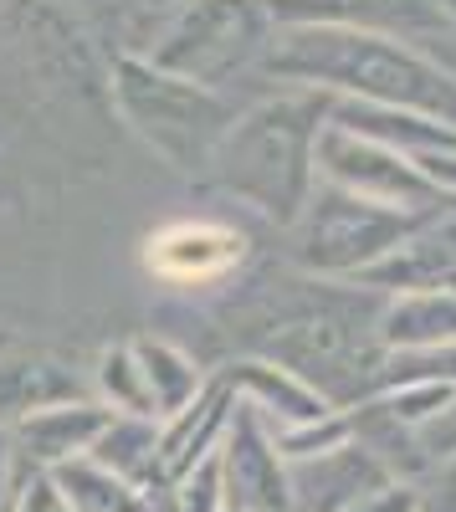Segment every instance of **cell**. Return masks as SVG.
<instances>
[{
  "label": "cell",
  "instance_id": "e0dca14e",
  "mask_svg": "<svg viewBox=\"0 0 456 512\" xmlns=\"http://www.w3.org/2000/svg\"><path fill=\"white\" fill-rule=\"evenodd\" d=\"M52 482L67 497L72 512H154L149 492H139L134 482H123L118 472H108V466L93 461V456L52 466Z\"/></svg>",
  "mask_w": 456,
  "mask_h": 512
},
{
  "label": "cell",
  "instance_id": "3957f363",
  "mask_svg": "<svg viewBox=\"0 0 456 512\" xmlns=\"http://www.w3.org/2000/svg\"><path fill=\"white\" fill-rule=\"evenodd\" d=\"M118 98H123V113L144 128L149 144L175 169H200L231 134L226 128L231 113L205 82L175 77L154 62L123 57L118 62Z\"/></svg>",
  "mask_w": 456,
  "mask_h": 512
},
{
  "label": "cell",
  "instance_id": "d6986e66",
  "mask_svg": "<svg viewBox=\"0 0 456 512\" xmlns=\"http://www.w3.org/2000/svg\"><path fill=\"white\" fill-rule=\"evenodd\" d=\"M62 400H77V379H67L57 364H0V425Z\"/></svg>",
  "mask_w": 456,
  "mask_h": 512
},
{
  "label": "cell",
  "instance_id": "277c9868",
  "mask_svg": "<svg viewBox=\"0 0 456 512\" xmlns=\"http://www.w3.org/2000/svg\"><path fill=\"white\" fill-rule=\"evenodd\" d=\"M441 210H395L380 200L349 195L339 185L313 190L298 231V262L313 272H364L405 236H416Z\"/></svg>",
  "mask_w": 456,
  "mask_h": 512
},
{
  "label": "cell",
  "instance_id": "ba28073f",
  "mask_svg": "<svg viewBox=\"0 0 456 512\" xmlns=\"http://www.w3.org/2000/svg\"><path fill=\"white\" fill-rule=\"evenodd\" d=\"M241 256H246V236L221 221H170L144 241V267L159 282H175V287L216 282Z\"/></svg>",
  "mask_w": 456,
  "mask_h": 512
},
{
  "label": "cell",
  "instance_id": "9a60e30c",
  "mask_svg": "<svg viewBox=\"0 0 456 512\" xmlns=\"http://www.w3.org/2000/svg\"><path fill=\"white\" fill-rule=\"evenodd\" d=\"M88 456L103 461L108 472H118L123 482H134L149 497L170 487V477H164V456H159V420H149V415H113Z\"/></svg>",
  "mask_w": 456,
  "mask_h": 512
},
{
  "label": "cell",
  "instance_id": "ffe728a7",
  "mask_svg": "<svg viewBox=\"0 0 456 512\" xmlns=\"http://www.w3.org/2000/svg\"><path fill=\"white\" fill-rule=\"evenodd\" d=\"M98 390H103V405L108 410H118V415H149L154 420V400H149V384H144V369H139L134 344L108 349L98 359Z\"/></svg>",
  "mask_w": 456,
  "mask_h": 512
},
{
  "label": "cell",
  "instance_id": "5bb4252c",
  "mask_svg": "<svg viewBox=\"0 0 456 512\" xmlns=\"http://www.w3.org/2000/svg\"><path fill=\"white\" fill-rule=\"evenodd\" d=\"M231 384L216 379L211 390H200L195 405H185L175 420H164L159 425V456H164V477L180 482L190 477L200 461H211L231 431Z\"/></svg>",
  "mask_w": 456,
  "mask_h": 512
},
{
  "label": "cell",
  "instance_id": "d4e9b609",
  "mask_svg": "<svg viewBox=\"0 0 456 512\" xmlns=\"http://www.w3.org/2000/svg\"><path fill=\"white\" fill-rule=\"evenodd\" d=\"M416 512H456V456L441 466L431 482L416 487Z\"/></svg>",
  "mask_w": 456,
  "mask_h": 512
},
{
  "label": "cell",
  "instance_id": "52a82bcc",
  "mask_svg": "<svg viewBox=\"0 0 456 512\" xmlns=\"http://www.w3.org/2000/svg\"><path fill=\"white\" fill-rule=\"evenodd\" d=\"M267 420L246 405L231 415L221 441V507L236 512H293V472L282 466Z\"/></svg>",
  "mask_w": 456,
  "mask_h": 512
},
{
  "label": "cell",
  "instance_id": "8fae6325",
  "mask_svg": "<svg viewBox=\"0 0 456 512\" xmlns=\"http://www.w3.org/2000/svg\"><path fill=\"white\" fill-rule=\"evenodd\" d=\"M113 415L118 410L93 405V400H62V405L21 415L11 425V436H16V451H21V461L31 466V472H52V466H62V461L88 456Z\"/></svg>",
  "mask_w": 456,
  "mask_h": 512
},
{
  "label": "cell",
  "instance_id": "4316f807",
  "mask_svg": "<svg viewBox=\"0 0 456 512\" xmlns=\"http://www.w3.org/2000/svg\"><path fill=\"white\" fill-rule=\"evenodd\" d=\"M221 512H236V507H221Z\"/></svg>",
  "mask_w": 456,
  "mask_h": 512
},
{
  "label": "cell",
  "instance_id": "cb8c5ba5",
  "mask_svg": "<svg viewBox=\"0 0 456 512\" xmlns=\"http://www.w3.org/2000/svg\"><path fill=\"white\" fill-rule=\"evenodd\" d=\"M16 461H21L16 436L0 425V512L16 507V492H21V482H26V472H31V466H16Z\"/></svg>",
  "mask_w": 456,
  "mask_h": 512
},
{
  "label": "cell",
  "instance_id": "2e32d148",
  "mask_svg": "<svg viewBox=\"0 0 456 512\" xmlns=\"http://www.w3.org/2000/svg\"><path fill=\"white\" fill-rule=\"evenodd\" d=\"M380 338L390 349H441V344H456V287L400 292V303L380 318Z\"/></svg>",
  "mask_w": 456,
  "mask_h": 512
},
{
  "label": "cell",
  "instance_id": "7c38bea8",
  "mask_svg": "<svg viewBox=\"0 0 456 512\" xmlns=\"http://www.w3.org/2000/svg\"><path fill=\"white\" fill-rule=\"evenodd\" d=\"M369 287L390 292H436L456 282V205L431 216L416 236H405L395 251H385L375 267L359 272Z\"/></svg>",
  "mask_w": 456,
  "mask_h": 512
},
{
  "label": "cell",
  "instance_id": "6da1fadb",
  "mask_svg": "<svg viewBox=\"0 0 456 512\" xmlns=\"http://www.w3.org/2000/svg\"><path fill=\"white\" fill-rule=\"evenodd\" d=\"M272 77L313 82L318 93H344L359 103L385 108H416L441 123H456V77L410 52L405 41L354 26H287L272 36L262 57Z\"/></svg>",
  "mask_w": 456,
  "mask_h": 512
},
{
  "label": "cell",
  "instance_id": "484cf974",
  "mask_svg": "<svg viewBox=\"0 0 456 512\" xmlns=\"http://www.w3.org/2000/svg\"><path fill=\"white\" fill-rule=\"evenodd\" d=\"M441 6H446V16H451V21H456V0H441Z\"/></svg>",
  "mask_w": 456,
  "mask_h": 512
},
{
  "label": "cell",
  "instance_id": "7402d4cb",
  "mask_svg": "<svg viewBox=\"0 0 456 512\" xmlns=\"http://www.w3.org/2000/svg\"><path fill=\"white\" fill-rule=\"evenodd\" d=\"M344 512H416V482H385V487H375V492H364L354 507H344Z\"/></svg>",
  "mask_w": 456,
  "mask_h": 512
},
{
  "label": "cell",
  "instance_id": "9c48e42d",
  "mask_svg": "<svg viewBox=\"0 0 456 512\" xmlns=\"http://www.w3.org/2000/svg\"><path fill=\"white\" fill-rule=\"evenodd\" d=\"M277 26H354L380 36H426L451 26L441 0H267Z\"/></svg>",
  "mask_w": 456,
  "mask_h": 512
},
{
  "label": "cell",
  "instance_id": "603a6c76",
  "mask_svg": "<svg viewBox=\"0 0 456 512\" xmlns=\"http://www.w3.org/2000/svg\"><path fill=\"white\" fill-rule=\"evenodd\" d=\"M416 441H421V451H426L431 461H451V456H456V400H451L431 425H421Z\"/></svg>",
  "mask_w": 456,
  "mask_h": 512
},
{
  "label": "cell",
  "instance_id": "5b68a950",
  "mask_svg": "<svg viewBox=\"0 0 456 512\" xmlns=\"http://www.w3.org/2000/svg\"><path fill=\"white\" fill-rule=\"evenodd\" d=\"M272 26L277 16L267 0H195L154 47V67L211 88V82H226L236 67H246L257 52L267 57Z\"/></svg>",
  "mask_w": 456,
  "mask_h": 512
},
{
  "label": "cell",
  "instance_id": "7a4b0ae2",
  "mask_svg": "<svg viewBox=\"0 0 456 512\" xmlns=\"http://www.w3.org/2000/svg\"><path fill=\"white\" fill-rule=\"evenodd\" d=\"M323 93L308 98H282L241 118L216 149V175L226 190L252 200L272 221H298L313 200L318 175V134L328 123Z\"/></svg>",
  "mask_w": 456,
  "mask_h": 512
},
{
  "label": "cell",
  "instance_id": "44dd1931",
  "mask_svg": "<svg viewBox=\"0 0 456 512\" xmlns=\"http://www.w3.org/2000/svg\"><path fill=\"white\" fill-rule=\"evenodd\" d=\"M11 512H72V507H67V497L57 492L52 472H26V482H21Z\"/></svg>",
  "mask_w": 456,
  "mask_h": 512
},
{
  "label": "cell",
  "instance_id": "4fadbf2b",
  "mask_svg": "<svg viewBox=\"0 0 456 512\" xmlns=\"http://www.w3.org/2000/svg\"><path fill=\"white\" fill-rule=\"evenodd\" d=\"M231 390L252 405L267 425H313L323 415H334L339 405L328 400L318 384H308L298 369L287 364H267V359H241L221 374Z\"/></svg>",
  "mask_w": 456,
  "mask_h": 512
},
{
  "label": "cell",
  "instance_id": "ac0fdd59",
  "mask_svg": "<svg viewBox=\"0 0 456 512\" xmlns=\"http://www.w3.org/2000/svg\"><path fill=\"white\" fill-rule=\"evenodd\" d=\"M139 354V369H144V384H149V400H154V420H175L185 405L200 400V369L190 354H180L175 344H164V338H139L134 344Z\"/></svg>",
  "mask_w": 456,
  "mask_h": 512
},
{
  "label": "cell",
  "instance_id": "8992f818",
  "mask_svg": "<svg viewBox=\"0 0 456 512\" xmlns=\"http://www.w3.org/2000/svg\"><path fill=\"white\" fill-rule=\"evenodd\" d=\"M318 175L349 195L380 200L395 210H451L456 205V195H446L410 154L385 149L375 139H359L339 123H323V134H318Z\"/></svg>",
  "mask_w": 456,
  "mask_h": 512
},
{
  "label": "cell",
  "instance_id": "30bf717a",
  "mask_svg": "<svg viewBox=\"0 0 456 512\" xmlns=\"http://www.w3.org/2000/svg\"><path fill=\"white\" fill-rule=\"evenodd\" d=\"M385 482H395V472L354 436L313 461H293V512H344Z\"/></svg>",
  "mask_w": 456,
  "mask_h": 512
}]
</instances>
